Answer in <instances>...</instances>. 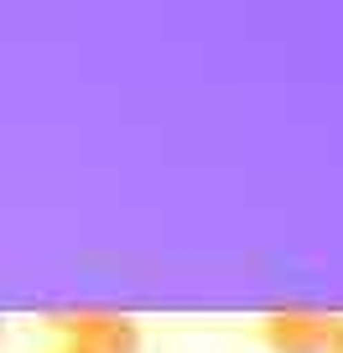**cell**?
Here are the masks:
<instances>
[{
	"label": "cell",
	"instance_id": "4",
	"mask_svg": "<svg viewBox=\"0 0 343 353\" xmlns=\"http://www.w3.org/2000/svg\"><path fill=\"white\" fill-rule=\"evenodd\" d=\"M0 338H6V317H0Z\"/></svg>",
	"mask_w": 343,
	"mask_h": 353
},
{
	"label": "cell",
	"instance_id": "1",
	"mask_svg": "<svg viewBox=\"0 0 343 353\" xmlns=\"http://www.w3.org/2000/svg\"><path fill=\"white\" fill-rule=\"evenodd\" d=\"M47 332L57 338L52 353H141V322L125 312L78 307V312H47Z\"/></svg>",
	"mask_w": 343,
	"mask_h": 353
},
{
	"label": "cell",
	"instance_id": "3",
	"mask_svg": "<svg viewBox=\"0 0 343 353\" xmlns=\"http://www.w3.org/2000/svg\"><path fill=\"white\" fill-rule=\"evenodd\" d=\"M333 353H343V327H338V343H333Z\"/></svg>",
	"mask_w": 343,
	"mask_h": 353
},
{
	"label": "cell",
	"instance_id": "2",
	"mask_svg": "<svg viewBox=\"0 0 343 353\" xmlns=\"http://www.w3.org/2000/svg\"><path fill=\"white\" fill-rule=\"evenodd\" d=\"M343 317L317 307H281L255 322V343L266 353H333Z\"/></svg>",
	"mask_w": 343,
	"mask_h": 353
}]
</instances>
